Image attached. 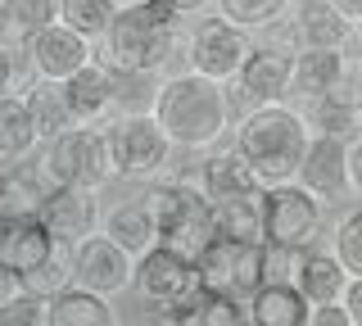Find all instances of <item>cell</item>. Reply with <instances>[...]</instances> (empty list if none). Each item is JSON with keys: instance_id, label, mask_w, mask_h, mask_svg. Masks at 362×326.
Returning a JSON list of instances; mask_svg holds the SVG:
<instances>
[{"instance_id": "obj_1", "label": "cell", "mask_w": 362, "mask_h": 326, "mask_svg": "<svg viewBox=\"0 0 362 326\" xmlns=\"http://www.w3.org/2000/svg\"><path fill=\"white\" fill-rule=\"evenodd\" d=\"M154 122L173 141V150H213L231 132V91H226V82L186 69L158 82Z\"/></svg>"}, {"instance_id": "obj_2", "label": "cell", "mask_w": 362, "mask_h": 326, "mask_svg": "<svg viewBox=\"0 0 362 326\" xmlns=\"http://www.w3.org/2000/svg\"><path fill=\"white\" fill-rule=\"evenodd\" d=\"M173 46H177V14L141 0V5H127L113 14L109 32L100 37L95 59L118 77H154L173 59Z\"/></svg>"}, {"instance_id": "obj_3", "label": "cell", "mask_w": 362, "mask_h": 326, "mask_svg": "<svg viewBox=\"0 0 362 326\" xmlns=\"http://www.w3.org/2000/svg\"><path fill=\"white\" fill-rule=\"evenodd\" d=\"M308 141H313L308 122L290 105H254L235 122V150L249 159V168L258 173L263 186L294 182Z\"/></svg>"}, {"instance_id": "obj_4", "label": "cell", "mask_w": 362, "mask_h": 326, "mask_svg": "<svg viewBox=\"0 0 362 326\" xmlns=\"http://www.w3.org/2000/svg\"><path fill=\"white\" fill-rule=\"evenodd\" d=\"M141 204L150 209L154 227H158V245L177 250L181 258H195L218 240L213 227V199L190 182H158L141 195Z\"/></svg>"}, {"instance_id": "obj_5", "label": "cell", "mask_w": 362, "mask_h": 326, "mask_svg": "<svg viewBox=\"0 0 362 326\" xmlns=\"http://www.w3.org/2000/svg\"><path fill=\"white\" fill-rule=\"evenodd\" d=\"M41 177L50 186H77V190H100L118 177L109 150V132L100 127H68L64 136L45 141Z\"/></svg>"}, {"instance_id": "obj_6", "label": "cell", "mask_w": 362, "mask_h": 326, "mask_svg": "<svg viewBox=\"0 0 362 326\" xmlns=\"http://www.w3.org/2000/svg\"><path fill=\"white\" fill-rule=\"evenodd\" d=\"M322 231V199L308 195L299 182H281L263 190V240L308 250Z\"/></svg>"}, {"instance_id": "obj_7", "label": "cell", "mask_w": 362, "mask_h": 326, "mask_svg": "<svg viewBox=\"0 0 362 326\" xmlns=\"http://www.w3.org/2000/svg\"><path fill=\"white\" fill-rule=\"evenodd\" d=\"M294 95L303 100H362V59L349 50H294Z\"/></svg>"}, {"instance_id": "obj_8", "label": "cell", "mask_w": 362, "mask_h": 326, "mask_svg": "<svg viewBox=\"0 0 362 326\" xmlns=\"http://www.w3.org/2000/svg\"><path fill=\"white\" fill-rule=\"evenodd\" d=\"M109 150H113L118 177H154V173H163L173 141L163 136L154 114H127V118L109 122Z\"/></svg>"}, {"instance_id": "obj_9", "label": "cell", "mask_w": 362, "mask_h": 326, "mask_svg": "<svg viewBox=\"0 0 362 326\" xmlns=\"http://www.w3.org/2000/svg\"><path fill=\"white\" fill-rule=\"evenodd\" d=\"M254 50V37L245 28L226 23V18H204V23L190 32L186 41V59H190V73L199 77H213V82H231L240 73V64L249 59Z\"/></svg>"}, {"instance_id": "obj_10", "label": "cell", "mask_w": 362, "mask_h": 326, "mask_svg": "<svg viewBox=\"0 0 362 326\" xmlns=\"http://www.w3.org/2000/svg\"><path fill=\"white\" fill-rule=\"evenodd\" d=\"M90 59H95V46H90L86 37H77L73 28H64V23H50V28L32 32V37H23V64H28L32 82L64 86L68 77Z\"/></svg>"}, {"instance_id": "obj_11", "label": "cell", "mask_w": 362, "mask_h": 326, "mask_svg": "<svg viewBox=\"0 0 362 326\" xmlns=\"http://www.w3.org/2000/svg\"><path fill=\"white\" fill-rule=\"evenodd\" d=\"M132 281H136V258L118 240H109L105 231H95L82 245H73V286L113 299L122 290H132Z\"/></svg>"}, {"instance_id": "obj_12", "label": "cell", "mask_w": 362, "mask_h": 326, "mask_svg": "<svg viewBox=\"0 0 362 326\" xmlns=\"http://www.w3.org/2000/svg\"><path fill=\"white\" fill-rule=\"evenodd\" d=\"M199 286L209 295H235L249 299L263 276H258V245H235V240H213L209 250L195 258Z\"/></svg>"}, {"instance_id": "obj_13", "label": "cell", "mask_w": 362, "mask_h": 326, "mask_svg": "<svg viewBox=\"0 0 362 326\" xmlns=\"http://www.w3.org/2000/svg\"><path fill=\"white\" fill-rule=\"evenodd\" d=\"M136 290H141V299H150L154 308H173V303L190 299L199 290V272L190 258H181L177 250H168V245H154V250H145L136 258Z\"/></svg>"}, {"instance_id": "obj_14", "label": "cell", "mask_w": 362, "mask_h": 326, "mask_svg": "<svg viewBox=\"0 0 362 326\" xmlns=\"http://www.w3.org/2000/svg\"><path fill=\"white\" fill-rule=\"evenodd\" d=\"M235 95L254 105H286V95L294 91V50L286 46H254L249 59L240 64V73L231 77Z\"/></svg>"}, {"instance_id": "obj_15", "label": "cell", "mask_w": 362, "mask_h": 326, "mask_svg": "<svg viewBox=\"0 0 362 326\" xmlns=\"http://www.w3.org/2000/svg\"><path fill=\"white\" fill-rule=\"evenodd\" d=\"M41 227L54 235V245L73 250L82 245L86 235H95L100 227V204H95V190H77V186H50L37 209Z\"/></svg>"}, {"instance_id": "obj_16", "label": "cell", "mask_w": 362, "mask_h": 326, "mask_svg": "<svg viewBox=\"0 0 362 326\" xmlns=\"http://www.w3.org/2000/svg\"><path fill=\"white\" fill-rule=\"evenodd\" d=\"M290 37L299 50H349L358 28L331 0H290Z\"/></svg>"}, {"instance_id": "obj_17", "label": "cell", "mask_w": 362, "mask_h": 326, "mask_svg": "<svg viewBox=\"0 0 362 326\" xmlns=\"http://www.w3.org/2000/svg\"><path fill=\"white\" fill-rule=\"evenodd\" d=\"M54 250L59 245L41 227V218H0V272L14 276V286L28 272H37Z\"/></svg>"}, {"instance_id": "obj_18", "label": "cell", "mask_w": 362, "mask_h": 326, "mask_svg": "<svg viewBox=\"0 0 362 326\" xmlns=\"http://www.w3.org/2000/svg\"><path fill=\"white\" fill-rule=\"evenodd\" d=\"M113 82H118V77H113L100 59H90L59 86L77 127H95V122H105V118L113 122Z\"/></svg>"}, {"instance_id": "obj_19", "label": "cell", "mask_w": 362, "mask_h": 326, "mask_svg": "<svg viewBox=\"0 0 362 326\" xmlns=\"http://www.w3.org/2000/svg\"><path fill=\"white\" fill-rule=\"evenodd\" d=\"M344 154H349L344 141H335V136H313L308 150H303V163H299V173H294V182L308 190V195H317V199L344 195V190H349Z\"/></svg>"}, {"instance_id": "obj_20", "label": "cell", "mask_w": 362, "mask_h": 326, "mask_svg": "<svg viewBox=\"0 0 362 326\" xmlns=\"http://www.w3.org/2000/svg\"><path fill=\"white\" fill-rule=\"evenodd\" d=\"M199 190L209 199H258L267 186L258 182L249 159L231 145V150H209V159L199 163Z\"/></svg>"}, {"instance_id": "obj_21", "label": "cell", "mask_w": 362, "mask_h": 326, "mask_svg": "<svg viewBox=\"0 0 362 326\" xmlns=\"http://www.w3.org/2000/svg\"><path fill=\"white\" fill-rule=\"evenodd\" d=\"M249 326H308L313 303L299 295V286H258L245 299Z\"/></svg>"}, {"instance_id": "obj_22", "label": "cell", "mask_w": 362, "mask_h": 326, "mask_svg": "<svg viewBox=\"0 0 362 326\" xmlns=\"http://www.w3.org/2000/svg\"><path fill=\"white\" fill-rule=\"evenodd\" d=\"M45 326H122L118 308L105 295H90L82 286H68L50 299V313H45Z\"/></svg>"}, {"instance_id": "obj_23", "label": "cell", "mask_w": 362, "mask_h": 326, "mask_svg": "<svg viewBox=\"0 0 362 326\" xmlns=\"http://www.w3.org/2000/svg\"><path fill=\"white\" fill-rule=\"evenodd\" d=\"M105 235H109V240H118L132 258H141L145 250H154V245H158V227H154L150 209L141 204V195H132V199H122V204L109 209Z\"/></svg>"}, {"instance_id": "obj_24", "label": "cell", "mask_w": 362, "mask_h": 326, "mask_svg": "<svg viewBox=\"0 0 362 326\" xmlns=\"http://www.w3.org/2000/svg\"><path fill=\"white\" fill-rule=\"evenodd\" d=\"M213 227H218V240L263 245V195L258 199H213Z\"/></svg>"}, {"instance_id": "obj_25", "label": "cell", "mask_w": 362, "mask_h": 326, "mask_svg": "<svg viewBox=\"0 0 362 326\" xmlns=\"http://www.w3.org/2000/svg\"><path fill=\"white\" fill-rule=\"evenodd\" d=\"M349 276L344 267H339V258L335 254H313L303 258V272H299V295L308 299V303H339L344 299V290H349Z\"/></svg>"}, {"instance_id": "obj_26", "label": "cell", "mask_w": 362, "mask_h": 326, "mask_svg": "<svg viewBox=\"0 0 362 326\" xmlns=\"http://www.w3.org/2000/svg\"><path fill=\"white\" fill-rule=\"evenodd\" d=\"M23 100H28L37 141H54V136H64L68 127H77L73 114H68V100H64V91L54 82H32L28 91H23Z\"/></svg>"}, {"instance_id": "obj_27", "label": "cell", "mask_w": 362, "mask_h": 326, "mask_svg": "<svg viewBox=\"0 0 362 326\" xmlns=\"http://www.w3.org/2000/svg\"><path fill=\"white\" fill-rule=\"evenodd\" d=\"M37 145V127H32L28 100L23 95H0V163H14L23 154H32Z\"/></svg>"}, {"instance_id": "obj_28", "label": "cell", "mask_w": 362, "mask_h": 326, "mask_svg": "<svg viewBox=\"0 0 362 326\" xmlns=\"http://www.w3.org/2000/svg\"><path fill=\"white\" fill-rule=\"evenodd\" d=\"M303 122H308L313 136H335V141H358V105H344V100H308V105L299 109Z\"/></svg>"}, {"instance_id": "obj_29", "label": "cell", "mask_w": 362, "mask_h": 326, "mask_svg": "<svg viewBox=\"0 0 362 326\" xmlns=\"http://www.w3.org/2000/svg\"><path fill=\"white\" fill-rule=\"evenodd\" d=\"M45 190H50V182L37 177L32 168H9L5 195H0V218H37Z\"/></svg>"}, {"instance_id": "obj_30", "label": "cell", "mask_w": 362, "mask_h": 326, "mask_svg": "<svg viewBox=\"0 0 362 326\" xmlns=\"http://www.w3.org/2000/svg\"><path fill=\"white\" fill-rule=\"evenodd\" d=\"M113 14H118V5L113 0H59V23L73 28L77 37L86 41H100L113 23Z\"/></svg>"}, {"instance_id": "obj_31", "label": "cell", "mask_w": 362, "mask_h": 326, "mask_svg": "<svg viewBox=\"0 0 362 326\" xmlns=\"http://www.w3.org/2000/svg\"><path fill=\"white\" fill-rule=\"evenodd\" d=\"M68 286H73V250H64V245L45 258L37 272H28L18 281V290H28V295H37V299H54Z\"/></svg>"}, {"instance_id": "obj_32", "label": "cell", "mask_w": 362, "mask_h": 326, "mask_svg": "<svg viewBox=\"0 0 362 326\" xmlns=\"http://www.w3.org/2000/svg\"><path fill=\"white\" fill-rule=\"evenodd\" d=\"M286 9H290V0H218V14L226 18V23L245 28L249 37L263 32V28H272Z\"/></svg>"}, {"instance_id": "obj_33", "label": "cell", "mask_w": 362, "mask_h": 326, "mask_svg": "<svg viewBox=\"0 0 362 326\" xmlns=\"http://www.w3.org/2000/svg\"><path fill=\"white\" fill-rule=\"evenodd\" d=\"M303 258L308 250H290V245H258V276L263 286H299V272H303Z\"/></svg>"}, {"instance_id": "obj_34", "label": "cell", "mask_w": 362, "mask_h": 326, "mask_svg": "<svg viewBox=\"0 0 362 326\" xmlns=\"http://www.w3.org/2000/svg\"><path fill=\"white\" fill-rule=\"evenodd\" d=\"M5 9V28L14 37H32V32L59 23V0H0Z\"/></svg>"}, {"instance_id": "obj_35", "label": "cell", "mask_w": 362, "mask_h": 326, "mask_svg": "<svg viewBox=\"0 0 362 326\" xmlns=\"http://www.w3.org/2000/svg\"><path fill=\"white\" fill-rule=\"evenodd\" d=\"M331 254L339 258V267H344L349 276H362V209L344 213L335 227V240H331Z\"/></svg>"}, {"instance_id": "obj_36", "label": "cell", "mask_w": 362, "mask_h": 326, "mask_svg": "<svg viewBox=\"0 0 362 326\" xmlns=\"http://www.w3.org/2000/svg\"><path fill=\"white\" fill-rule=\"evenodd\" d=\"M190 326H249L245 299H235V295H209V290H204L199 308L190 313Z\"/></svg>"}, {"instance_id": "obj_37", "label": "cell", "mask_w": 362, "mask_h": 326, "mask_svg": "<svg viewBox=\"0 0 362 326\" xmlns=\"http://www.w3.org/2000/svg\"><path fill=\"white\" fill-rule=\"evenodd\" d=\"M45 313H50V299L14 290V295L0 303V326H45Z\"/></svg>"}, {"instance_id": "obj_38", "label": "cell", "mask_w": 362, "mask_h": 326, "mask_svg": "<svg viewBox=\"0 0 362 326\" xmlns=\"http://www.w3.org/2000/svg\"><path fill=\"white\" fill-rule=\"evenodd\" d=\"M308 326H354V322H349L344 303H313Z\"/></svg>"}, {"instance_id": "obj_39", "label": "cell", "mask_w": 362, "mask_h": 326, "mask_svg": "<svg viewBox=\"0 0 362 326\" xmlns=\"http://www.w3.org/2000/svg\"><path fill=\"white\" fill-rule=\"evenodd\" d=\"M344 168H349V190H354V195H362V136H358V141H349Z\"/></svg>"}, {"instance_id": "obj_40", "label": "cell", "mask_w": 362, "mask_h": 326, "mask_svg": "<svg viewBox=\"0 0 362 326\" xmlns=\"http://www.w3.org/2000/svg\"><path fill=\"white\" fill-rule=\"evenodd\" d=\"M339 303H344L349 322H354V326H362V276H354V281H349V290H344V299H339Z\"/></svg>"}, {"instance_id": "obj_41", "label": "cell", "mask_w": 362, "mask_h": 326, "mask_svg": "<svg viewBox=\"0 0 362 326\" xmlns=\"http://www.w3.org/2000/svg\"><path fill=\"white\" fill-rule=\"evenodd\" d=\"M150 5H163V9H173V14L181 18V14H199L209 0H150Z\"/></svg>"}, {"instance_id": "obj_42", "label": "cell", "mask_w": 362, "mask_h": 326, "mask_svg": "<svg viewBox=\"0 0 362 326\" xmlns=\"http://www.w3.org/2000/svg\"><path fill=\"white\" fill-rule=\"evenodd\" d=\"M331 5H335V9H339V14H344V18H349V23H354V28L362 23V0H331Z\"/></svg>"}, {"instance_id": "obj_43", "label": "cell", "mask_w": 362, "mask_h": 326, "mask_svg": "<svg viewBox=\"0 0 362 326\" xmlns=\"http://www.w3.org/2000/svg\"><path fill=\"white\" fill-rule=\"evenodd\" d=\"M14 290H18V286H14V276H5V272H0V303L14 295Z\"/></svg>"}, {"instance_id": "obj_44", "label": "cell", "mask_w": 362, "mask_h": 326, "mask_svg": "<svg viewBox=\"0 0 362 326\" xmlns=\"http://www.w3.org/2000/svg\"><path fill=\"white\" fill-rule=\"evenodd\" d=\"M9 168H14V163H0V195H5V182H9Z\"/></svg>"}, {"instance_id": "obj_45", "label": "cell", "mask_w": 362, "mask_h": 326, "mask_svg": "<svg viewBox=\"0 0 362 326\" xmlns=\"http://www.w3.org/2000/svg\"><path fill=\"white\" fill-rule=\"evenodd\" d=\"M113 5H118V9H127V5H141V0H113Z\"/></svg>"}, {"instance_id": "obj_46", "label": "cell", "mask_w": 362, "mask_h": 326, "mask_svg": "<svg viewBox=\"0 0 362 326\" xmlns=\"http://www.w3.org/2000/svg\"><path fill=\"white\" fill-rule=\"evenodd\" d=\"M358 132H362V100H358Z\"/></svg>"}, {"instance_id": "obj_47", "label": "cell", "mask_w": 362, "mask_h": 326, "mask_svg": "<svg viewBox=\"0 0 362 326\" xmlns=\"http://www.w3.org/2000/svg\"><path fill=\"white\" fill-rule=\"evenodd\" d=\"M358 28H362V23H358Z\"/></svg>"}]
</instances>
